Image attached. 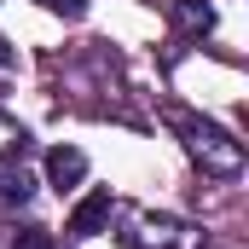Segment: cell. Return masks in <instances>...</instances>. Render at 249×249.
<instances>
[{
    "label": "cell",
    "mask_w": 249,
    "mask_h": 249,
    "mask_svg": "<svg viewBox=\"0 0 249 249\" xmlns=\"http://www.w3.org/2000/svg\"><path fill=\"white\" fill-rule=\"evenodd\" d=\"M23 145H29V133H23V127L12 122V116H0V151H6V157H18Z\"/></svg>",
    "instance_id": "52a82bcc"
},
{
    "label": "cell",
    "mask_w": 249,
    "mask_h": 249,
    "mask_svg": "<svg viewBox=\"0 0 249 249\" xmlns=\"http://www.w3.org/2000/svg\"><path fill=\"white\" fill-rule=\"evenodd\" d=\"M127 244L133 249H203V238L191 226H180V220H168V214H139Z\"/></svg>",
    "instance_id": "7a4b0ae2"
},
{
    "label": "cell",
    "mask_w": 249,
    "mask_h": 249,
    "mask_svg": "<svg viewBox=\"0 0 249 249\" xmlns=\"http://www.w3.org/2000/svg\"><path fill=\"white\" fill-rule=\"evenodd\" d=\"M12 249H58V244H53V232H41V226H23V232L12 238Z\"/></svg>",
    "instance_id": "ba28073f"
},
{
    "label": "cell",
    "mask_w": 249,
    "mask_h": 249,
    "mask_svg": "<svg viewBox=\"0 0 249 249\" xmlns=\"http://www.w3.org/2000/svg\"><path fill=\"white\" fill-rule=\"evenodd\" d=\"M180 23L186 29H214V6L209 0H180Z\"/></svg>",
    "instance_id": "8992f818"
},
{
    "label": "cell",
    "mask_w": 249,
    "mask_h": 249,
    "mask_svg": "<svg viewBox=\"0 0 249 249\" xmlns=\"http://www.w3.org/2000/svg\"><path fill=\"white\" fill-rule=\"evenodd\" d=\"M110 214H116V197L99 186V191H87V197H81V203L70 209V226H64V232H70V238H99Z\"/></svg>",
    "instance_id": "3957f363"
},
{
    "label": "cell",
    "mask_w": 249,
    "mask_h": 249,
    "mask_svg": "<svg viewBox=\"0 0 249 249\" xmlns=\"http://www.w3.org/2000/svg\"><path fill=\"white\" fill-rule=\"evenodd\" d=\"M47 12H58V18H81L87 12V0H41Z\"/></svg>",
    "instance_id": "9c48e42d"
},
{
    "label": "cell",
    "mask_w": 249,
    "mask_h": 249,
    "mask_svg": "<svg viewBox=\"0 0 249 249\" xmlns=\"http://www.w3.org/2000/svg\"><path fill=\"white\" fill-rule=\"evenodd\" d=\"M168 122H174V133L186 139V151L203 162V174H214V180H232V174H244V145H238L226 127L203 122V116H186V110H174Z\"/></svg>",
    "instance_id": "6da1fadb"
},
{
    "label": "cell",
    "mask_w": 249,
    "mask_h": 249,
    "mask_svg": "<svg viewBox=\"0 0 249 249\" xmlns=\"http://www.w3.org/2000/svg\"><path fill=\"white\" fill-rule=\"evenodd\" d=\"M29 174H23V168H0V209H23V203H29Z\"/></svg>",
    "instance_id": "5b68a950"
},
{
    "label": "cell",
    "mask_w": 249,
    "mask_h": 249,
    "mask_svg": "<svg viewBox=\"0 0 249 249\" xmlns=\"http://www.w3.org/2000/svg\"><path fill=\"white\" fill-rule=\"evenodd\" d=\"M81 180H87V157L75 145H53L47 151V186L53 191H75Z\"/></svg>",
    "instance_id": "277c9868"
}]
</instances>
